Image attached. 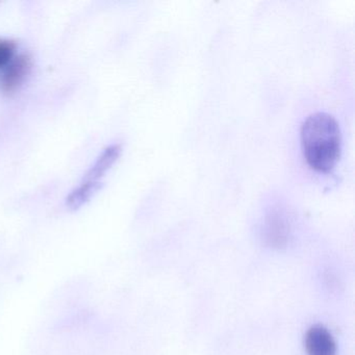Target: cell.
<instances>
[{"mask_svg":"<svg viewBox=\"0 0 355 355\" xmlns=\"http://www.w3.org/2000/svg\"><path fill=\"white\" fill-rule=\"evenodd\" d=\"M301 146L311 169L329 173L340 161L342 135L338 121L327 113L311 114L303 122Z\"/></svg>","mask_w":355,"mask_h":355,"instance_id":"1","label":"cell"},{"mask_svg":"<svg viewBox=\"0 0 355 355\" xmlns=\"http://www.w3.org/2000/svg\"><path fill=\"white\" fill-rule=\"evenodd\" d=\"M32 70L33 59L28 53L16 55L11 63L3 68L0 76V91L7 95L17 92L32 73Z\"/></svg>","mask_w":355,"mask_h":355,"instance_id":"2","label":"cell"},{"mask_svg":"<svg viewBox=\"0 0 355 355\" xmlns=\"http://www.w3.org/2000/svg\"><path fill=\"white\" fill-rule=\"evenodd\" d=\"M307 355H336V343L332 334L323 325L309 327L304 336Z\"/></svg>","mask_w":355,"mask_h":355,"instance_id":"3","label":"cell"},{"mask_svg":"<svg viewBox=\"0 0 355 355\" xmlns=\"http://www.w3.org/2000/svg\"><path fill=\"white\" fill-rule=\"evenodd\" d=\"M288 228L286 219L278 211L268 214L263 225L266 242L273 248H282L288 242Z\"/></svg>","mask_w":355,"mask_h":355,"instance_id":"4","label":"cell"},{"mask_svg":"<svg viewBox=\"0 0 355 355\" xmlns=\"http://www.w3.org/2000/svg\"><path fill=\"white\" fill-rule=\"evenodd\" d=\"M122 153L121 144H113L107 147L89 169L83 178V182H101V178L113 167Z\"/></svg>","mask_w":355,"mask_h":355,"instance_id":"5","label":"cell"},{"mask_svg":"<svg viewBox=\"0 0 355 355\" xmlns=\"http://www.w3.org/2000/svg\"><path fill=\"white\" fill-rule=\"evenodd\" d=\"M103 188L101 182H83L78 188L74 189L66 199V205L70 209H80L91 200Z\"/></svg>","mask_w":355,"mask_h":355,"instance_id":"6","label":"cell"},{"mask_svg":"<svg viewBox=\"0 0 355 355\" xmlns=\"http://www.w3.org/2000/svg\"><path fill=\"white\" fill-rule=\"evenodd\" d=\"M17 44L8 39H0V69L7 67L16 57Z\"/></svg>","mask_w":355,"mask_h":355,"instance_id":"7","label":"cell"}]
</instances>
